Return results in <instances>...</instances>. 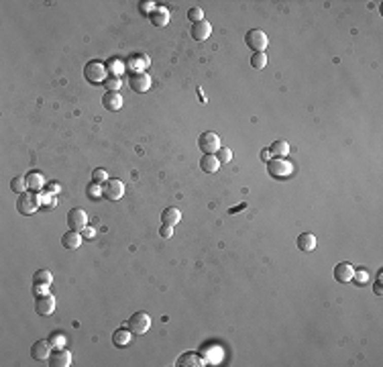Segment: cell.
I'll return each instance as SVG.
<instances>
[{"instance_id": "6da1fadb", "label": "cell", "mask_w": 383, "mask_h": 367, "mask_svg": "<svg viewBox=\"0 0 383 367\" xmlns=\"http://www.w3.org/2000/svg\"><path fill=\"white\" fill-rule=\"evenodd\" d=\"M245 43L253 53H263L267 49V45H269V39L261 29H251L245 35Z\"/></svg>"}, {"instance_id": "7a4b0ae2", "label": "cell", "mask_w": 383, "mask_h": 367, "mask_svg": "<svg viewBox=\"0 0 383 367\" xmlns=\"http://www.w3.org/2000/svg\"><path fill=\"white\" fill-rule=\"evenodd\" d=\"M84 78L90 82V84H104L106 78H108V70L102 62H88L86 68H84Z\"/></svg>"}, {"instance_id": "3957f363", "label": "cell", "mask_w": 383, "mask_h": 367, "mask_svg": "<svg viewBox=\"0 0 383 367\" xmlns=\"http://www.w3.org/2000/svg\"><path fill=\"white\" fill-rule=\"evenodd\" d=\"M267 171L271 177H277V179H286L294 173V165L290 161H286L284 157H271L267 161Z\"/></svg>"}, {"instance_id": "277c9868", "label": "cell", "mask_w": 383, "mask_h": 367, "mask_svg": "<svg viewBox=\"0 0 383 367\" xmlns=\"http://www.w3.org/2000/svg\"><path fill=\"white\" fill-rule=\"evenodd\" d=\"M126 328H129L133 334H145L149 328H151V316L147 314V312H135L129 320H126V324H124Z\"/></svg>"}, {"instance_id": "5b68a950", "label": "cell", "mask_w": 383, "mask_h": 367, "mask_svg": "<svg viewBox=\"0 0 383 367\" xmlns=\"http://www.w3.org/2000/svg\"><path fill=\"white\" fill-rule=\"evenodd\" d=\"M198 147H200V151H204V155H216V151L222 147L220 137L212 131H206L198 137Z\"/></svg>"}, {"instance_id": "8992f818", "label": "cell", "mask_w": 383, "mask_h": 367, "mask_svg": "<svg viewBox=\"0 0 383 367\" xmlns=\"http://www.w3.org/2000/svg\"><path fill=\"white\" fill-rule=\"evenodd\" d=\"M41 206V202H39V196H35V194H31V190L29 192H25V194H19V200H17V210L23 215V217H31L37 208Z\"/></svg>"}, {"instance_id": "52a82bcc", "label": "cell", "mask_w": 383, "mask_h": 367, "mask_svg": "<svg viewBox=\"0 0 383 367\" xmlns=\"http://www.w3.org/2000/svg\"><path fill=\"white\" fill-rule=\"evenodd\" d=\"M102 194H104V198L116 202V200H120L124 196V184L120 179H116V177H110L108 181L102 184Z\"/></svg>"}, {"instance_id": "ba28073f", "label": "cell", "mask_w": 383, "mask_h": 367, "mask_svg": "<svg viewBox=\"0 0 383 367\" xmlns=\"http://www.w3.org/2000/svg\"><path fill=\"white\" fill-rule=\"evenodd\" d=\"M149 64H151V59H149L147 55H143V53H133V55L126 57L124 68H126V72H129V74L133 76V74H141V72H145V70L149 68Z\"/></svg>"}, {"instance_id": "9c48e42d", "label": "cell", "mask_w": 383, "mask_h": 367, "mask_svg": "<svg viewBox=\"0 0 383 367\" xmlns=\"http://www.w3.org/2000/svg\"><path fill=\"white\" fill-rule=\"evenodd\" d=\"M53 310H55V298L51 294L45 292V294H39L35 298V312L39 316H51Z\"/></svg>"}, {"instance_id": "30bf717a", "label": "cell", "mask_w": 383, "mask_h": 367, "mask_svg": "<svg viewBox=\"0 0 383 367\" xmlns=\"http://www.w3.org/2000/svg\"><path fill=\"white\" fill-rule=\"evenodd\" d=\"M129 86H131L133 92L143 94V92H147V90L151 88V76H149L147 72L133 74V76H129Z\"/></svg>"}, {"instance_id": "8fae6325", "label": "cell", "mask_w": 383, "mask_h": 367, "mask_svg": "<svg viewBox=\"0 0 383 367\" xmlns=\"http://www.w3.org/2000/svg\"><path fill=\"white\" fill-rule=\"evenodd\" d=\"M86 223H88L86 210H82V208H72V210L67 212V227H69L72 231H82V229L86 227Z\"/></svg>"}, {"instance_id": "7c38bea8", "label": "cell", "mask_w": 383, "mask_h": 367, "mask_svg": "<svg viewBox=\"0 0 383 367\" xmlns=\"http://www.w3.org/2000/svg\"><path fill=\"white\" fill-rule=\"evenodd\" d=\"M51 349H53V347H51L49 339L35 341V343H33V347H31V357H33V359H37V361H45V359H49Z\"/></svg>"}, {"instance_id": "4fadbf2b", "label": "cell", "mask_w": 383, "mask_h": 367, "mask_svg": "<svg viewBox=\"0 0 383 367\" xmlns=\"http://www.w3.org/2000/svg\"><path fill=\"white\" fill-rule=\"evenodd\" d=\"M47 361H49L51 367H69L72 365V353L67 349H53Z\"/></svg>"}, {"instance_id": "5bb4252c", "label": "cell", "mask_w": 383, "mask_h": 367, "mask_svg": "<svg viewBox=\"0 0 383 367\" xmlns=\"http://www.w3.org/2000/svg\"><path fill=\"white\" fill-rule=\"evenodd\" d=\"M51 282H53V276H51V271H47V269H39V271H35V276H33V286H35V292H37V294H45V290L51 286Z\"/></svg>"}, {"instance_id": "9a60e30c", "label": "cell", "mask_w": 383, "mask_h": 367, "mask_svg": "<svg viewBox=\"0 0 383 367\" xmlns=\"http://www.w3.org/2000/svg\"><path fill=\"white\" fill-rule=\"evenodd\" d=\"M353 276H355V265L353 263L342 261V263L334 265V278H336V282L349 284V282H353Z\"/></svg>"}, {"instance_id": "2e32d148", "label": "cell", "mask_w": 383, "mask_h": 367, "mask_svg": "<svg viewBox=\"0 0 383 367\" xmlns=\"http://www.w3.org/2000/svg\"><path fill=\"white\" fill-rule=\"evenodd\" d=\"M212 33V25L208 21H200V23H192V39L196 41H206Z\"/></svg>"}, {"instance_id": "e0dca14e", "label": "cell", "mask_w": 383, "mask_h": 367, "mask_svg": "<svg viewBox=\"0 0 383 367\" xmlns=\"http://www.w3.org/2000/svg\"><path fill=\"white\" fill-rule=\"evenodd\" d=\"M102 106H104L106 110H110V112L120 110V108H122V96H120L118 92H106V94L102 96Z\"/></svg>"}, {"instance_id": "ac0fdd59", "label": "cell", "mask_w": 383, "mask_h": 367, "mask_svg": "<svg viewBox=\"0 0 383 367\" xmlns=\"http://www.w3.org/2000/svg\"><path fill=\"white\" fill-rule=\"evenodd\" d=\"M82 235H80V231H67V233H63V237H61V245H63V249H69V251H74V249H78L80 245H82Z\"/></svg>"}, {"instance_id": "d6986e66", "label": "cell", "mask_w": 383, "mask_h": 367, "mask_svg": "<svg viewBox=\"0 0 383 367\" xmlns=\"http://www.w3.org/2000/svg\"><path fill=\"white\" fill-rule=\"evenodd\" d=\"M178 365H180V367H204V365H208V363H206V359H202V357L196 355V353H184V355H180Z\"/></svg>"}, {"instance_id": "ffe728a7", "label": "cell", "mask_w": 383, "mask_h": 367, "mask_svg": "<svg viewBox=\"0 0 383 367\" xmlns=\"http://www.w3.org/2000/svg\"><path fill=\"white\" fill-rule=\"evenodd\" d=\"M25 179H27V186H29L31 192H41L45 188V177L39 171H29L25 175Z\"/></svg>"}, {"instance_id": "44dd1931", "label": "cell", "mask_w": 383, "mask_h": 367, "mask_svg": "<svg viewBox=\"0 0 383 367\" xmlns=\"http://www.w3.org/2000/svg\"><path fill=\"white\" fill-rule=\"evenodd\" d=\"M131 337H133V332L129 330V328H116L114 332H112V345L114 347H118V349H122V347H126L131 343Z\"/></svg>"}, {"instance_id": "7402d4cb", "label": "cell", "mask_w": 383, "mask_h": 367, "mask_svg": "<svg viewBox=\"0 0 383 367\" xmlns=\"http://www.w3.org/2000/svg\"><path fill=\"white\" fill-rule=\"evenodd\" d=\"M182 221V212L176 208V206H169L161 212V223L163 225H169V227H176L178 223Z\"/></svg>"}, {"instance_id": "603a6c76", "label": "cell", "mask_w": 383, "mask_h": 367, "mask_svg": "<svg viewBox=\"0 0 383 367\" xmlns=\"http://www.w3.org/2000/svg\"><path fill=\"white\" fill-rule=\"evenodd\" d=\"M200 167L206 173H216L220 169V161L216 159V155H204L202 161H200Z\"/></svg>"}, {"instance_id": "cb8c5ba5", "label": "cell", "mask_w": 383, "mask_h": 367, "mask_svg": "<svg viewBox=\"0 0 383 367\" xmlns=\"http://www.w3.org/2000/svg\"><path fill=\"white\" fill-rule=\"evenodd\" d=\"M298 249L300 251H314L316 249V237L312 233H302L298 237Z\"/></svg>"}, {"instance_id": "d4e9b609", "label": "cell", "mask_w": 383, "mask_h": 367, "mask_svg": "<svg viewBox=\"0 0 383 367\" xmlns=\"http://www.w3.org/2000/svg\"><path fill=\"white\" fill-rule=\"evenodd\" d=\"M167 21H169L167 9H165V7H157V9L153 11V15H151V23H153L155 27H165Z\"/></svg>"}, {"instance_id": "484cf974", "label": "cell", "mask_w": 383, "mask_h": 367, "mask_svg": "<svg viewBox=\"0 0 383 367\" xmlns=\"http://www.w3.org/2000/svg\"><path fill=\"white\" fill-rule=\"evenodd\" d=\"M273 157H286L290 153V143L288 141H273V145L269 147Z\"/></svg>"}, {"instance_id": "4316f807", "label": "cell", "mask_w": 383, "mask_h": 367, "mask_svg": "<svg viewBox=\"0 0 383 367\" xmlns=\"http://www.w3.org/2000/svg\"><path fill=\"white\" fill-rule=\"evenodd\" d=\"M11 190H13L15 194H25V192H29L27 179H25L23 175H17V177H13V179H11Z\"/></svg>"}, {"instance_id": "83f0119b", "label": "cell", "mask_w": 383, "mask_h": 367, "mask_svg": "<svg viewBox=\"0 0 383 367\" xmlns=\"http://www.w3.org/2000/svg\"><path fill=\"white\" fill-rule=\"evenodd\" d=\"M106 70H108L110 76H116V78H120V74L126 72V68H124V64H122L120 59H110V62L106 64Z\"/></svg>"}, {"instance_id": "f1b7e54d", "label": "cell", "mask_w": 383, "mask_h": 367, "mask_svg": "<svg viewBox=\"0 0 383 367\" xmlns=\"http://www.w3.org/2000/svg\"><path fill=\"white\" fill-rule=\"evenodd\" d=\"M251 66L255 70H263L267 66V55L265 53H253L251 55Z\"/></svg>"}, {"instance_id": "f546056e", "label": "cell", "mask_w": 383, "mask_h": 367, "mask_svg": "<svg viewBox=\"0 0 383 367\" xmlns=\"http://www.w3.org/2000/svg\"><path fill=\"white\" fill-rule=\"evenodd\" d=\"M104 86H106V92H118V88L122 86V82L116 76H108L106 82H104Z\"/></svg>"}, {"instance_id": "4dcf8cb0", "label": "cell", "mask_w": 383, "mask_h": 367, "mask_svg": "<svg viewBox=\"0 0 383 367\" xmlns=\"http://www.w3.org/2000/svg\"><path fill=\"white\" fill-rule=\"evenodd\" d=\"M86 194L92 198V200H96V198H100V196H104L102 194V184H90V186H88V190H86Z\"/></svg>"}, {"instance_id": "1f68e13d", "label": "cell", "mask_w": 383, "mask_h": 367, "mask_svg": "<svg viewBox=\"0 0 383 367\" xmlns=\"http://www.w3.org/2000/svg\"><path fill=\"white\" fill-rule=\"evenodd\" d=\"M216 159H218L220 163H228V161L232 159V149H228V147H220V149L216 151Z\"/></svg>"}, {"instance_id": "d6a6232c", "label": "cell", "mask_w": 383, "mask_h": 367, "mask_svg": "<svg viewBox=\"0 0 383 367\" xmlns=\"http://www.w3.org/2000/svg\"><path fill=\"white\" fill-rule=\"evenodd\" d=\"M49 343H51V347L53 349H61L63 345H65V337L61 334V332H51V337H49Z\"/></svg>"}, {"instance_id": "836d02e7", "label": "cell", "mask_w": 383, "mask_h": 367, "mask_svg": "<svg viewBox=\"0 0 383 367\" xmlns=\"http://www.w3.org/2000/svg\"><path fill=\"white\" fill-rule=\"evenodd\" d=\"M353 280H355V284L357 286H367L369 284V276H367V271L365 269H355V276H353Z\"/></svg>"}, {"instance_id": "e575fe53", "label": "cell", "mask_w": 383, "mask_h": 367, "mask_svg": "<svg viewBox=\"0 0 383 367\" xmlns=\"http://www.w3.org/2000/svg\"><path fill=\"white\" fill-rule=\"evenodd\" d=\"M110 177H108V173L104 171V169H94L92 171V181L94 184H104V181H108Z\"/></svg>"}, {"instance_id": "d590c367", "label": "cell", "mask_w": 383, "mask_h": 367, "mask_svg": "<svg viewBox=\"0 0 383 367\" xmlns=\"http://www.w3.org/2000/svg\"><path fill=\"white\" fill-rule=\"evenodd\" d=\"M188 19H190V21H194V23L204 21V13H202V9H198V7L190 9V11H188Z\"/></svg>"}, {"instance_id": "8d00e7d4", "label": "cell", "mask_w": 383, "mask_h": 367, "mask_svg": "<svg viewBox=\"0 0 383 367\" xmlns=\"http://www.w3.org/2000/svg\"><path fill=\"white\" fill-rule=\"evenodd\" d=\"M155 9H157V5L151 3V0H147V3H141V13H143V15H149V17H151Z\"/></svg>"}, {"instance_id": "74e56055", "label": "cell", "mask_w": 383, "mask_h": 367, "mask_svg": "<svg viewBox=\"0 0 383 367\" xmlns=\"http://www.w3.org/2000/svg\"><path fill=\"white\" fill-rule=\"evenodd\" d=\"M159 235H161L163 239H169V237L173 235V227H169V225H163V227L159 229Z\"/></svg>"}, {"instance_id": "f35d334b", "label": "cell", "mask_w": 383, "mask_h": 367, "mask_svg": "<svg viewBox=\"0 0 383 367\" xmlns=\"http://www.w3.org/2000/svg\"><path fill=\"white\" fill-rule=\"evenodd\" d=\"M94 235H96L94 229H90V227H84V229H82V237H84V239H92Z\"/></svg>"}, {"instance_id": "ab89813d", "label": "cell", "mask_w": 383, "mask_h": 367, "mask_svg": "<svg viewBox=\"0 0 383 367\" xmlns=\"http://www.w3.org/2000/svg\"><path fill=\"white\" fill-rule=\"evenodd\" d=\"M59 190V186H57V181H51L49 186H45V192H49V194H55Z\"/></svg>"}, {"instance_id": "60d3db41", "label": "cell", "mask_w": 383, "mask_h": 367, "mask_svg": "<svg viewBox=\"0 0 383 367\" xmlns=\"http://www.w3.org/2000/svg\"><path fill=\"white\" fill-rule=\"evenodd\" d=\"M271 157H273V155H271V151H269V147H267V149H263V151H261V159H263V161H269V159H271Z\"/></svg>"}]
</instances>
